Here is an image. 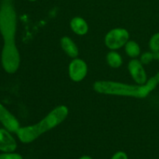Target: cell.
Returning a JSON list of instances; mask_svg holds the SVG:
<instances>
[{
    "instance_id": "6da1fadb",
    "label": "cell",
    "mask_w": 159,
    "mask_h": 159,
    "mask_svg": "<svg viewBox=\"0 0 159 159\" xmlns=\"http://www.w3.org/2000/svg\"><path fill=\"white\" fill-rule=\"evenodd\" d=\"M16 13L11 0H2L0 6V34L3 39L2 65L9 74L18 70L20 63V53L16 44Z\"/></svg>"
},
{
    "instance_id": "7a4b0ae2",
    "label": "cell",
    "mask_w": 159,
    "mask_h": 159,
    "mask_svg": "<svg viewBox=\"0 0 159 159\" xmlns=\"http://www.w3.org/2000/svg\"><path fill=\"white\" fill-rule=\"evenodd\" d=\"M68 114V110L65 106H59L50 112L42 120L34 125L20 127L16 134L21 142L28 144L35 141L40 135L49 131L61 124Z\"/></svg>"
},
{
    "instance_id": "3957f363",
    "label": "cell",
    "mask_w": 159,
    "mask_h": 159,
    "mask_svg": "<svg viewBox=\"0 0 159 159\" xmlns=\"http://www.w3.org/2000/svg\"><path fill=\"white\" fill-rule=\"evenodd\" d=\"M158 83L156 79L153 77L144 85H134L110 81H98L95 82L93 87L95 91L101 94L145 98L156 88Z\"/></svg>"
},
{
    "instance_id": "277c9868",
    "label": "cell",
    "mask_w": 159,
    "mask_h": 159,
    "mask_svg": "<svg viewBox=\"0 0 159 159\" xmlns=\"http://www.w3.org/2000/svg\"><path fill=\"white\" fill-rule=\"evenodd\" d=\"M129 33L125 29L116 28L110 30L105 37V43L111 50L124 47L129 40Z\"/></svg>"
},
{
    "instance_id": "5b68a950",
    "label": "cell",
    "mask_w": 159,
    "mask_h": 159,
    "mask_svg": "<svg viewBox=\"0 0 159 159\" xmlns=\"http://www.w3.org/2000/svg\"><path fill=\"white\" fill-rule=\"evenodd\" d=\"M0 123L9 132L16 133L20 127L16 118L1 102H0Z\"/></svg>"
},
{
    "instance_id": "8992f818",
    "label": "cell",
    "mask_w": 159,
    "mask_h": 159,
    "mask_svg": "<svg viewBox=\"0 0 159 159\" xmlns=\"http://www.w3.org/2000/svg\"><path fill=\"white\" fill-rule=\"evenodd\" d=\"M69 75L74 82H80L86 76L87 65L81 59H75L69 65Z\"/></svg>"
},
{
    "instance_id": "52a82bcc",
    "label": "cell",
    "mask_w": 159,
    "mask_h": 159,
    "mask_svg": "<svg viewBox=\"0 0 159 159\" xmlns=\"http://www.w3.org/2000/svg\"><path fill=\"white\" fill-rule=\"evenodd\" d=\"M128 69L134 80L138 85H144L147 82V75L143 68L142 63L140 61H130L128 65Z\"/></svg>"
},
{
    "instance_id": "ba28073f",
    "label": "cell",
    "mask_w": 159,
    "mask_h": 159,
    "mask_svg": "<svg viewBox=\"0 0 159 159\" xmlns=\"http://www.w3.org/2000/svg\"><path fill=\"white\" fill-rule=\"evenodd\" d=\"M17 144L10 132L6 128L0 129V151L2 152H13Z\"/></svg>"
},
{
    "instance_id": "9c48e42d",
    "label": "cell",
    "mask_w": 159,
    "mask_h": 159,
    "mask_svg": "<svg viewBox=\"0 0 159 159\" xmlns=\"http://www.w3.org/2000/svg\"><path fill=\"white\" fill-rule=\"evenodd\" d=\"M61 45L65 52L69 57H76L79 55V49H78L77 46L69 37H64L61 40Z\"/></svg>"
},
{
    "instance_id": "30bf717a",
    "label": "cell",
    "mask_w": 159,
    "mask_h": 159,
    "mask_svg": "<svg viewBox=\"0 0 159 159\" xmlns=\"http://www.w3.org/2000/svg\"><path fill=\"white\" fill-rule=\"evenodd\" d=\"M71 28L73 32L78 35H85L89 30L87 23L81 17H75L71 20Z\"/></svg>"
},
{
    "instance_id": "8fae6325",
    "label": "cell",
    "mask_w": 159,
    "mask_h": 159,
    "mask_svg": "<svg viewBox=\"0 0 159 159\" xmlns=\"http://www.w3.org/2000/svg\"><path fill=\"white\" fill-rule=\"evenodd\" d=\"M107 62H108L109 65L112 68H119L121 66L123 63V60L121 56L118 53L115 52V51H111L107 54Z\"/></svg>"
},
{
    "instance_id": "7c38bea8",
    "label": "cell",
    "mask_w": 159,
    "mask_h": 159,
    "mask_svg": "<svg viewBox=\"0 0 159 159\" xmlns=\"http://www.w3.org/2000/svg\"><path fill=\"white\" fill-rule=\"evenodd\" d=\"M125 50L127 52V55L131 57H136L139 56L141 53V49L140 47L136 42L134 41H127V43L125 44Z\"/></svg>"
},
{
    "instance_id": "4fadbf2b",
    "label": "cell",
    "mask_w": 159,
    "mask_h": 159,
    "mask_svg": "<svg viewBox=\"0 0 159 159\" xmlns=\"http://www.w3.org/2000/svg\"><path fill=\"white\" fill-rule=\"evenodd\" d=\"M151 51L155 54L159 52V33H157L155 35L152 36L149 42Z\"/></svg>"
},
{
    "instance_id": "5bb4252c",
    "label": "cell",
    "mask_w": 159,
    "mask_h": 159,
    "mask_svg": "<svg viewBox=\"0 0 159 159\" xmlns=\"http://www.w3.org/2000/svg\"><path fill=\"white\" fill-rule=\"evenodd\" d=\"M154 59H156V54L155 53L152 52H146L142 54L141 57V62L144 65L151 63Z\"/></svg>"
},
{
    "instance_id": "9a60e30c",
    "label": "cell",
    "mask_w": 159,
    "mask_h": 159,
    "mask_svg": "<svg viewBox=\"0 0 159 159\" xmlns=\"http://www.w3.org/2000/svg\"><path fill=\"white\" fill-rule=\"evenodd\" d=\"M0 159H23V157L17 153L13 152H4L0 154Z\"/></svg>"
},
{
    "instance_id": "2e32d148",
    "label": "cell",
    "mask_w": 159,
    "mask_h": 159,
    "mask_svg": "<svg viewBox=\"0 0 159 159\" xmlns=\"http://www.w3.org/2000/svg\"><path fill=\"white\" fill-rule=\"evenodd\" d=\"M111 159H128L127 154L124 153V152H118L114 154Z\"/></svg>"
},
{
    "instance_id": "e0dca14e",
    "label": "cell",
    "mask_w": 159,
    "mask_h": 159,
    "mask_svg": "<svg viewBox=\"0 0 159 159\" xmlns=\"http://www.w3.org/2000/svg\"><path fill=\"white\" fill-rule=\"evenodd\" d=\"M155 79H156L157 82H158V83H159V71H158V73H157V74H156V75L155 76Z\"/></svg>"
},
{
    "instance_id": "ac0fdd59",
    "label": "cell",
    "mask_w": 159,
    "mask_h": 159,
    "mask_svg": "<svg viewBox=\"0 0 159 159\" xmlns=\"http://www.w3.org/2000/svg\"><path fill=\"white\" fill-rule=\"evenodd\" d=\"M79 159H93V158L89 156H82V158H80Z\"/></svg>"
},
{
    "instance_id": "d6986e66",
    "label": "cell",
    "mask_w": 159,
    "mask_h": 159,
    "mask_svg": "<svg viewBox=\"0 0 159 159\" xmlns=\"http://www.w3.org/2000/svg\"><path fill=\"white\" fill-rule=\"evenodd\" d=\"M156 54V59H158V60L159 61V52L157 53V54Z\"/></svg>"
},
{
    "instance_id": "ffe728a7",
    "label": "cell",
    "mask_w": 159,
    "mask_h": 159,
    "mask_svg": "<svg viewBox=\"0 0 159 159\" xmlns=\"http://www.w3.org/2000/svg\"><path fill=\"white\" fill-rule=\"evenodd\" d=\"M30 1H32V2H34V1H36V0H30Z\"/></svg>"
}]
</instances>
